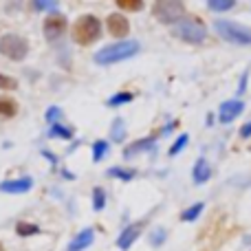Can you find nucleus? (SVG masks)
<instances>
[{"mask_svg": "<svg viewBox=\"0 0 251 251\" xmlns=\"http://www.w3.org/2000/svg\"><path fill=\"white\" fill-rule=\"evenodd\" d=\"M243 110H245V104L240 100L225 101V104H221V108H218V119H221L223 124H229V122H234Z\"/></svg>", "mask_w": 251, "mask_h": 251, "instance_id": "8", "label": "nucleus"}, {"mask_svg": "<svg viewBox=\"0 0 251 251\" xmlns=\"http://www.w3.org/2000/svg\"><path fill=\"white\" fill-rule=\"evenodd\" d=\"M0 88H4V91H13V88H18V82L13 77L0 75Z\"/></svg>", "mask_w": 251, "mask_h": 251, "instance_id": "27", "label": "nucleus"}, {"mask_svg": "<svg viewBox=\"0 0 251 251\" xmlns=\"http://www.w3.org/2000/svg\"><path fill=\"white\" fill-rule=\"evenodd\" d=\"M0 53L13 62H20L29 55V42H26L22 35L7 33L0 38Z\"/></svg>", "mask_w": 251, "mask_h": 251, "instance_id": "4", "label": "nucleus"}, {"mask_svg": "<svg viewBox=\"0 0 251 251\" xmlns=\"http://www.w3.org/2000/svg\"><path fill=\"white\" fill-rule=\"evenodd\" d=\"M163 238H165V231H163V229H156L154 234H152V245H154V247H159Z\"/></svg>", "mask_w": 251, "mask_h": 251, "instance_id": "30", "label": "nucleus"}, {"mask_svg": "<svg viewBox=\"0 0 251 251\" xmlns=\"http://www.w3.org/2000/svg\"><path fill=\"white\" fill-rule=\"evenodd\" d=\"M209 176H212V168H209V163L205 159H199L194 163V172H192L194 183H205V181H209Z\"/></svg>", "mask_w": 251, "mask_h": 251, "instance_id": "14", "label": "nucleus"}, {"mask_svg": "<svg viewBox=\"0 0 251 251\" xmlns=\"http://www.w3.org/2000/svg\"><path fill=\"white\" fill-rule=\"evenodd\" d=\"M139 42L137 40H124V42H117V44H110V47H104L101 51L95 53V62L97 64H115V62H122V60H128V57L137 55L139 53Z\"/></svg>", "mask_w": 251, "mask_h": 251, "instance_id": "1", "label": "nucleus"}, {"mask_svg": "<svg viewBox=\"0 0 251 251\" xmlns=\"http://www.w3.org/2000/svg\"><path fill=\"white\" fill-rule=\"evenodd\" d=\"M60 117H62V110H60V108H55V106L47 110V122L51 124V126H53V124H60V122H57Z\"/></svg>", "mask_w": 251, "mask_h": 251, "instance_id": "28", "label": "nucleus"}, {"mask_svg": "<svg viewBox=\"0 0 251 251\" xmlns=\"http://www.w3.org/2000/svg\"><path fill=\"white\" fill-rule=\"evenodd\" d=\"M106 152H108V143L95 141V146H93V161H101L106 156Z\"/></svg>", "mask_w": 251, "mask_h": 251, "instance_id": "24", "label": "nucleus"}, {"mask_svg": "<svg viewBox=\"0 0 251 251\" xmlns=\"http://www.w3.org/2000/svg\"><path fill=\"white\" fill-rule=\"evenodd\" d=\"M214 29L218 31L223 40L234 44H251V29L243 25H236V22L229 20H216L214 22Z\"/></svg>", "mask_w": 251, "mask_h": 251, "instance_id": "3", "label": "nucleus"}, {"mask_svg": "<svg viewBox=\"0 0 251 251\" xmlns=\"http://www.w3.org/2000/svg\"><path fill=\"white\" fill-rule=\"evenodd\" d=\"M35 11H51V9H57V2H33Z\"/></svg>", "mask_w": 251, "mask_h": 251, "instance_id": "29", "label": "nucleus"}, {"mask_svg": "<svg viewBox=\"0 0 251 251\" xmlns=\"http://www.w3.org/2000/svg\"><path fill=\"white\" fill-rule=\"evenodd\" d=\"M134 100V95H132V93H117V95H113V97H110V100H108V106H113V108H115V106H124V104H130V101H132Z\"/></svg>", "mask_w": 251, "mask_h": 251, "instance_id": "19", "label": "nucleus"}, {"mask_svg": "<svg viewBox=\"0 0 251 251\" xmlns=\"http://www.w3.org/2000/svg\"><path fill=\"white\" fill-rule=\"evenodd\" d=\"M141 229H143V223H132V225H128V227H126V229L122 231V236L117 238V247L122 249V251L130 249V245H132L134 240L139 238Z\"/></svg>", "mask_w": 251, "mask_h": 251, "instance_id": "11", "label": "nucleus"}, {"mask_svg": "<svg viewBox=\"0 0 251 251\" xmlns=\"http://www.w3.org/2000/svg\"><path fill=\"white\" fill-rule=\"evenodd\" d=\"M110 137H113V141H124V137H126V126H124V119L122 117H117L113 122V128H110Z\"/></svg>", "mask_w": 251, "mask_h": 251, "instance_id": "16", "label": "nucleus"}, {"mask_svg": "<svg viewBox=\"0 0 251 251\" xmlns=\"http://www.w3.org/2000/svg\"><path fill=\"white\" fill-rule=\"evenodd\" d=\"M16 231H18V236H35V234H40V227L33 225V223H18Z\"/></svg>", "mask_w": 251, "mask_h": 251, "instance_id": "20", "label": "nucleus"}, {"mask_svg": "<svg viewBox=\"0 0 251 251\" xmlns=\"http://www.w3.org/2000/svg\"><path fill=\"white\" fill-rule=\"evenodd\" d=\"M106 26H108V31L115 35V38H124V35H128V31H130L128 18L122 16V13H110L108 20H106Z\"/></svg>", "mask_w": 251, "mask_h": 251, "instance_id": "9", "label": "nucleus"}, {"mask_svg": "<svg viewBox=\"0 0 251 251\" xmlns=\"http://www.w3.org/2000/svg\"><path fill=\"white\" fill-rule=\"evenodd\" d=\"M154 141H156L154 137H146V139H139V141L130 143V146L126 148V150H124V156H126V159H130V156L139 154V152H143V150H150V148H154Z\"/></svg>", "mask_w": 251, "mask_h": 251, "instance_id": "13", "label": "nucleus"}, {"mask_svg": "<svg viewBox=\"0 0 251 251\" xmlns=\"http://www.w3.org/2000/svg\"><path fill=\"white\" fill-rule=\"evenodd\" d=\"M245 84H247V73H245V75H243V79H240V86H238V93H243V91H245V88H247V86H245Z\"/></svg>", "mask_w": 251, "mask_h": 251, "instance_id": "32", "label": "nucleus"}, {"mask_svg": "<svg viewBox=\"0 0 251 251\" xmlns=\"http://www.w3.org/2000/svg\"><path fill=\"white\" fill-rule=\"evenodd\" d=\"M18 113V106L13 100H7V97H0V115L2 117H13Z\"/></svg>", "mask_w": 251, "mask_h": 251, "instance_id": "15", "label": "nucleus"}, {"mask_svg": "<svg viewBox=\"0 0 251 251\" xmlns=\"http://www.w3.org/2000/svg\"><path fill=\"white\" fill-rule=\"evenodd\" d=\"M205 209V205L203 203H196V205H192L190 209H185V212L181 214V221H187V223H192V221H196V218L201 216V212Z\"/></svg>", "mask_w": 251, "mask_h": 251, "instance_id": "18", "label": "nucleus"}, {"mask_svg": "<svg viewBox=\"0 0 251 251\" xmlns=\"http://www.w3.org/2000/svg\"><path fill=\"white\" fill-rule=\"evenodd\" d=\"M66 26H69V22H66V18L62 16V13H51V16H47V20H44V38L47 40H57L62 38V35L66 33Z\"/></svg>", "mask_w": 251, "mask_h": 251, "instance_id": "7", "label": "nucleus"}, {"mask_svg": "<svg viewBox=\"0 0 251 251\" xmlns=\"http://www.w3.org/2000/svg\"><path fill=\"white\" fill-rule=\"evenodd\" d=\"M207 7L212 11H227V9H234L236 2L234 0H212V2H207Z\"/></svg>", "mask_w": 251, "mask_h": 251, "instance_id": "23", "label": "nucleus"}, {"mask_svg": "<svg viewBox=\"0 0 251 251\" xmlns=\"http://www.w3.org/2000/svg\"><path fill=\"white\" fill-rule=\"evenodd\" d=\"M100 35H101V22L97 20L95 16H91V13L82 16L73 25V40L77 44H84V47H86V44H93Z\"/></svg>", "mask_w": 251, "mask_h": 251, "instance_id": "2", "label": "nucleus"}, {"mask_svg": "<svg viewBox=\"0 0 251 251\" xmlns=\"http://www.w3.org/2000/svg\"><path fill=\"white\" fill-rule=\"evenodd\" d=\"M240 137H245V139L251 137V122H249V124H245L243 128H240Z\"/></svg>", "mask_w": 251, "mask_h": 251, "instance_id": "31", "label": "nucleus"}, {"mask_svg": "<svg viewBox=\"0 0 251 251\" xmlns=\"http://www.w3.org/2000/svg\"><path fill=\"white\" fill-rule=\"evenodd\" d=\"M174 35L190 44H201L205 40V26L196 20H183L181 25L174 29Z\"/></svg>", "mask_w": 251, "mask_h": 251, "instance_id": "6", "label": "nucleus"}, {"mask_svg": "<svg viewBox=\"0 0 251 251\" xmlns=\"http://www.w3.org/2000/svg\"><path fill=\"white\" fill-rule=\"evenodd\" d=\"M49 137H62V139H71L73 137V130L71 128H64L60 124H53L51 130H49Z\"/></svg>", "mask_w": 251, "mask_h": 251, "instance_id": "22", "label": "nucleus"}, {"mask_svg": "<svg viewBox=\"0 0 251 251\" xmlns=\"http://www.w3.org/2000/svg\"><path fill=\"white\" fill-rule=\"evenodd\" d=\"M93 238H95V231L93 229H84L71 240L69 245V251H84L88 245H93Z\"/></svg>", "mask_w": 251, "mask_h": 251, "instance_id": "12", "label": "nucleus"}, {"mask_svg": "<svg viewBox=\"0 0 251 251\" xmlns=\"http://www.w3.org/2000/svg\"><path fill=\"white\" fill-rule=\"evenodd\" d=\"M106 174H108L110 178H122V181H132L134 174H137V172H134V170H124V168H110Z\"/></svg>", "mask_w": 251, "mask_h": 251, "instance_id": "17", "label": "nucleus"}, {"mask_svg": "<svg viewBox=\"0 0 251 251\" xmlns=\"http://www.w3.org/2000/svg\"><path fill=\"white\" fill-rule=\"evenodd\" d=\"M104 205H106V192L101 187H95L93 190V207H95V212H101Z\"/></svg>", "mask_w": 251, "mask_h": 251, "instance_id": "21", "label": "nucleus"}, {"mask_svg": "<svg viewBox=\"0 0 251 251\" xmlns=\"http://www.w3.org/2000/svg\"><path fill=\"white\" fill-rule=\"evenodd\" d=\"M187 141H190V137H187V134H181V137H178L176 141H174V146L170 148V154H172V156H174V154H178V152H181L183 148L187 146Z\"/></svg>", "mask_w": 251, "mask_h": 251, "instance_id": "26", "label": "nucleus"}, {"mask_svg": "<svg viewBox=\"0 0 251 251\" xmlns=\"http://www.w3.org/2000/svg\"><path fill=\"white\" fill-rule=\"evenodd\" d=\"M31 187H33V178H29V176L0 183V192H7V194H25V192H29Z\"/></svg>", "mask_w": 251, "mask_h": 251, "instance_id": "10", "label": "nucleus"}, {"mask_svg": "<svg viewBox=\"0 0 251 251\" xmlns=\"http://www.w3.org/2000/svg\"><path fill=\"white\" fill-rule=\"evenodd\" d=\"M119 9H126V11H141L143 2L141 0H117Z\"/></svg>", "mask_w": 251, "mask_h": 251, "instance_id": "25", "label": "nucleus"}, {"mask_svg": "<svg viewBox=\"0 0 251 251\" xmlns=\"http://www.w3.org/2000/svg\"><path fill=\"white\" fill-rule=\"evenodd\" d=\"M152 16L163 25H174L181 18H185V4L176 2V0H161V2H154Z\"/></svg>", "mask_w": 251, "mask_h": 251, "instance_id": "5", "label": "nucleus"}]
</instances>
